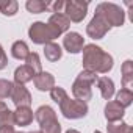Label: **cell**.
<instances>
[{
	"mask_svg": "<svg viewBox=\"0 0 133 133\" xmlns=\"http://www.w3.org/2000/svg\"><path fill=\"white\" fill-rule=\"evenodd\" d=\"M35 78V72L28 68V66H19V68L14 71V82L17 85H25L28 82H31Z\"/></svg>",
	"mask_w": 133,
	"mask_h": 133,
	"instance_id": "cell-17",
	"label": "cell"
},
{
	"mask_svg": "<svg viewBox=\"0 0 133 133\" xmlns=\"http://www.w3.org/2000/svg\"><path fill=\"white\" fill-rule=\"evenodd\" d=\"M107 130H108V133H133L131 125H128L127 122H122V121L108 122Z\"/></svg>",
	"mask_w": 133,
	"mask_h": 133,
	"instance_id": "cell-23",
	"label": "cell"
},
{
	"mask_svg": "<svg viewBox=\"0 0 133 133\" xmlns=\"http://www.w3.org/2000/svg\"><path fill=\"white\" fill-rule=\"evenodd\" d=\"M97 78H99L97 74L89 72V71H82L77 75V78H75V82L72 85L74 97L77 100L85 102V103L88 100H91V97H92V85L97 83Z\"/></svg>",
	"mask_w": 133,
	"mask_h": 133,
	"instance_id": "cell-2",
	"label": "cell"
},
{
	"mask_svg": "<svg viewBox=\"0 0 133 133\" xmlns=\"http://www.w3.org/2000/svg\"><path fill=\"white\" fill-rule=\"evenodd\" d=\"M19 10V3L16 0H5V2H0V11L3 16H14Z\"/></svg>",
	"mask_w": 133,
	"mask_h": 133,
	"instance_id": "cell-24",
	"label": "cell"
},
{
	"mask_svg": "<svg viewBox=\"0 0 133 133\" xmlns=\"http://www.w3.org/2000/svg\"><path fill=\"white\" fill-rule=\"evenodd\" d=\"M88 2H82V0H69V2H64V10L63 14L69 19V22H82L86 17L88 13Z\"/></svg>",
	"mask_w": 133,
	"mask_h": 133,
	"instance_id": "cell-7",
	"label": "cell"
},
{
	"mask_svg": "<svg viewBox=\"0 0 133 133\" xmlns=\"http://www.w3.org/2000/svg\"><path fill=\"white\" fill-rule=\"evenodd\" d=\"M11 100L16 105V108H19V107H30V103H31V94L25 88V85H17L16 83L13 86Z\"/></svg>",
	"mask_w": 133,
	"mask_h": 133,
	"instance_id": "cell-11",
	"label": "cell"
},
{
	"mask_svg": "<svg viewBox=\"0 0 133 133\" xmlns=\"http://www.w3.org/2000/svg\"><path fill=\"white\" fill-rule=\"evenodd\" d=\"M44 55L50 63H56L63 56V50L56 42H47L44 44Z\"/></svg>",
	"mask_w": 133,
	"mask_h": 133,
	"instance_id": "cell-18",
	"label": "cell"
},
{
	"mask_svg": "<svg viewBox=\"0 0 133 133\" xmlns=\"http://www.w3.org/2000/svg\"><path fill=\"white\" fill-rule=\"evenodd\" d=\"M66 133H80L78 130H74V128H71V130H68V131H66Z\"/></svg>",
	"mask_w": 133,
	"mask_h": 133,
	"instance_id": "cell-32",
	"label": "cell"
},
{
	"mask_svg": "<svg viewBox=\"0 0 133 133\" xmlns=\"http://www.w3.org/2000/svg\"><path fill=\"white\" fill-rule=\"evenodd\" d=\"M122 86L124 89H130L133 88V61L127 59L122 63Z\"/></svg>",
	"mask_w": 133,
	"mask_h": 133,
	"instance_id": "cell-16",
	"label": "cell"
},
{
	"mask_svg": "<svg viewBox=\"0 0 133 133\" xmlns=\"http://www.w3.org/2000/svg\"><path fill=\"white\" fill-rule=\"evenodd\" d=\"M50 10H52L53 14H56V13H63V10H64V2H63V0H56V2H52V3H50Z\"/></svg>",
	"mask_w": 133,
	"mask_h": 133,
	"instance_id": "cell-28",
	"label": "cell"
},
{
	"mask_svg": "<svg viewBox=\"0 0 133 133\" xmlns=\"http://www.w3.org/2000/svg\"><path fill=\"white\" fill-rule=\"evenodd\" d=\"M0 133H16L14 125H0Z\"/></svg>",
	"mask_w": 133,
	"mask_h": 133,
	"instance_id": "cell-30",
	"label": "cell"
},
{
	"mask_svg": "<svg viewBox=\"0 0 133 133\" xmlns=\"http://www.w3.org/2000/svg\"><path fill=\"white\" fill-rule=\"evenodd\" d=\"M47 25H49L50 30L55 33V36L58 38V36H61L63 33H66V31L69 30L71 22H69V19L66 17L63 13H56V14H52V16H50Z\"/></svg>",
	"mask_w": 133,
	"mask_h": 133,
	"instance_id": "cell-10",
	"label": "cell"
},
{
	"mask_svg": "<svg viewBox=\"0 0 133 133\" xmlns=\"http://www.w3.org/2000/svg\"><path fill=\"white\" fill-rule=\"evenodd\" d=\"M50 97H52L53 102H56V103L59 105L64 99H68L69 96H68V92H66L64 88H61V86H53V88L50 89Z\"/></svg>",
	"mask_w": 133,
	"mask_h": 133,
	"instance_id": "cell-25",
	"label": "cell"
},
{
	"mask_svg": "<svg viewBox=\"0 0 133 133\" xmlns=\"http://www.w3.org/2000/svg\"><path fill=\"white\" fill-rule=\"evenodd\" d=\"M13 114H14L16 125L27 127L33 122V111L30 107H19V108H16V111H13Z\"/></svg>",
	"mask_w": 133,
	"mask_h": 133,
	"instance_id": "cell-14",
	"label": "cell"
},
{
	"mask_svg": "<svg viewBox=\"0 0 133 133\" xmlns=\"http://www.w3.org/2000/svg\"><path fill=\"white\" fill-rule=\"evenodd\" d=\"M94 133H102V131H99V130H96V131H94Z\"/></svg>",
	"mask_w": 133,
	"mask_h": 133,
	"instance_id": "cell-34",
	"label": "cell"
},
{
	"mask_svg": "<svg viewBox=\"0 0 133 133\" xmlns=\"http://www.w3.org/2000/svg\"><path fill=\"white\" fill-rule=\"evenodd\" d=\"M116 102L125 110L127 107H130L131 103H133V91H130V89H121L117 94H116Z\"/></svg>",
	"mask_w": 133,
	"mask_h": 133,
	"instance_id": "cell-22",
	"label": "cell"
},
{
	"mask_svg": "<svg viewBox=\"0 0 133 133\" xmlns=\"http://www.w3.org/2000/svg\"><path fill=\"white\" fill-rule=\"evenodd\" d=\"M28 38L35 42V44H47V42H53V39L56 38L55 33L50 30V27L45 22H33L28 28Z\"/></svg>",
	"mask_w": 133,
	"mask_h": 133,
	"instance_id": "cell-6",
	"label": "cell"
},
{
	"mask_svg": "<svg viewBox=\"0 0 133 133\" xmlns=\"http://www.w3.org/2000/svg\"><path fill=\"white\" fill-rule=\"evenodd\" d=\"M0 125H14V114L10 108L0 113Z\"/></svg>",
	"mask_w": 133,
	"mask_h": 133,
	"instance_id": "cell-27",
	"label": "cell"
},
{
	"mask_svg": "<svg viewBox=\"0 0 133 133\" xmlns=\"http://www.w3.org/2000/svg\"><path fill=\"white\" fill-rule=\"evenodd\" d=\"M8 107H6V103L5 102H0V113H2V111H5Z\"/></svg>",
	"mask_w": 133,
	"mask_h": 133,
	"instance_id": "cell-31",
	"label": "cell"
},
{
	"mask_svg": "<svg viewBox=\"0 0 133 133\" xmlns=\"http://www.w3.org/2000/svg\"><path fill=\"white\" fill-rule=\"evenodd\" d=\"M28 133H42L41 130H38V131H28Z\"/></svg>",
	"mask_w": 133,
	"mask_h": 133,
	"instance_id": "cell-33",
	"label": "cell"
},
{
	"mask_svg": "<svg viewBox=\"0 0 133 133\" xmlns=\"http://www.w3.org/2000/svg\"><path fill=\"white\" fill-rule=\"evenodd\" d=\"M94 14L100 16L110 27H122L124 22H125V13L116 3L102 2V3H99L96 6V13Z\"/></svg>",
	"mask_w": 133,
	"mask_h": 133,
	"instance_id": "cell-3",
	"label": "cell"
},
{
	"mask_svg": "<svg viewBox=\"0 0 133 133\" xmlns=\"http://www.w3.org/2000/svg\"><path fill=\"white\" fill-rule=\"evenodd\" d=\"M33 83H35V86L39 91H50L55 86V77L50 72H44L42 71V72H39V74L35 75Z\"/></svg>",
	"mask_w": 133,
	"mask_h": 133,
	"instance_id": "cell-13",
	"label": "cell"
},
{
	"mask_svg": "<svg viewBox=\"0 0 133 133\" xmlns=\"http://www.w3.org/2000/svg\"><path fill=\"white\" fill-rule=\"evenodd\" d=\"M59 110H61V113L66 119H82L89 111L88 103H85L82 100H77V99H69V97L64 99L59 103Z\"/></svg>",
	"mask_w": 133,
	"mask_h": 133,
	"instance_id": "cell-5",
	"label": "cell"
},
{
	"mask_svg": "<svg viewBox=\"0 0 133 133\" xmlns=\"http://www.w3.org/2000/svg\"><path fill=\"white\" fill-rule=\"evenodd\" d=\"M11 55H13L16 59L25 61L27 56L30 55V49H28L27 42H25V41H16V42L13 44V47H11Z\"/></svg>",
	"mask_w": 133,
	"mask_h": 133,
	"instance_id": "cell-19",
	"label": "cell"
},
{
	"mask_svg": "<svg viewBox=\"0 0 133 133\" xmlns=\"http://www.w3.org/2000/svg\"><path fill=\"white\" fill-rule=\"evenodd\" d=\"M110 25L97 14H94V17L91 19V22L86 25V35L92 39H102L108 31H110Z\"/></svg>",
	"mask_w": 133,
	"mask_h": 133,
	"instance_id": "cell-8",
	"label": "cell"
},
{
	"mask_svg": "<svg viewBox=\"0 0 133 133\" xmlns=\"http://www.w3.org/2000/svg\"><path fill=\"white\" fill-rule=\"evenodd\" d=\"M25 66H28V68L35 72V75L39 74V72H42V63H41L39 55L36 52H30V55L25 59Z\"/></svg>",
	"mask_w": 133,
	"mask_h": 133,
	"instance_id": "cell-21",
	"label": "cell"
},
{
	"mask_svg": "<svg viewBox=\"0 0 133 133\" xmlns=\"http://www.w3.org/2000/svg\"><path fill=\"white\" fill-rule=\"evenodd\" d=\"M6 64H8V56H6V53H5L3 47L0 45V71L5 69V68H6Z\"/></svg>",
	"mask_w": 133,
	"mask_h": 133,
	"instance_id": "cell-29",
	"label": "cell"
},
{
	"mask_svg": "<svg viewBox=\"0 0 133 133\" xmlns=\"http://www.w3.org/2000/svg\"><path fill=\"white\" fill-rule=\"evenodd\" d=\"M63 47L69 53H80L85 47V38L77 31H69L63 38Z\"/></svg>",
	"mask_w": 133,
	"mask_h": 133,
	"instance_id": "cell-9",
	"label": "cell"
},
{
	"mask_svg": "<svg viewBox=\"0 0 133 133\" xmlns=\"http://www.w3.org/2000/svg\"><path fill=\"white\" fill-rule=\"evenodd\" d=\"M83 71L94 74H108L113 69V56L103 52L102 47L96 44H88L83 47Z\"/></svg>",
	"mask_w": 133,
	"mask_h": 133,
	"instance_id": "cell-1",
	"label": "cell"
},
{
	"mask_svg": "<svg viewBox=\"0 0 133 133\" xmlns=\"http://www.w3.org/2000/svg\"><path fill=\"white\" fill-rule=\"evenodd\" d=\"M125 114V110L116 102V100H111L105 105V119L108 122H117V121H122Z\"/></svg>",
	"mask_w": 133,
	"mask_h": 133,
	"instance_id": "cell-12",
	"label": "cell"
},
{
	"mask_svg": "<svg viewBox=\"0 0 133 133\" xmlns=\"http://www.w3.org/2000/svg\"><path fill=\"white\" fill-rule=\"evenodd\" d=\"M17 133H24V131H17Z\"/></svg>",
	"mask_w": 133,
	"mask_h": 133,
	"instance_id": "cell-35",
	"label": "cell"
},
{
	"mask_svg": "<svg viewBox=\"0 0 133 133\" xmlns=\"http://www.w3.org/2000/svg\"><path fill=\"white\" fill-rule=\"evenodd\" d=\"M13 86H14V83H11L10 80L0 78V99H8V97H11Z\"/></svg>",
	"mask_w": 133,
	"mask_h": 133,
	"instance_id": "cell-26",
	"label": "cell"
},
{
	"mask_svg": "<svg viewBox=\"0 0 133 133\" xmlns=\"http://www.w3.org/2000/svg\"><path fill=\"white\" fill-rule=\"evenodd\" d=\"M35 117L42 133H61V124L56 119V113L49 105H41L35 111Z\"/></svg>",
	"mask_w": 133,
	"mask_h": 133,
	"instance_id": "cell-4",
	"label": "cell"
},
{
	"mask_svg": "<svg viewBox=\"0 0 133 133\" xmlns=\"http://www.w3.org/2000/svg\"><path fill=\"white\" fill-rule=\"evenodd\" d=\"M50 3L52 2H44V0H27L25 8L31 14H39V13H44V11L50 10Z\"/></svg>",
	"mask_w": 133,
	"mask_h": 133,
	"instance_id": "cell-20",
	"label": "cell"
},
{
	"mask_svg": "<svg viewBox=\"0 0 133 133\" xmlns=\"http://www.w3.org/2000/svg\"><path fill=\"white\" fill-rule=\"evenodd\" d=\"M97 86H99V91H100V96L105 99V100H110L113 96H114V82L108 77H100L97 78Z\"/></svg>",
	"mask_w": 133,
	"mask_h": 133,
	"instance_id": "cell-15",
	"label": "cell"
}]
</instances>
